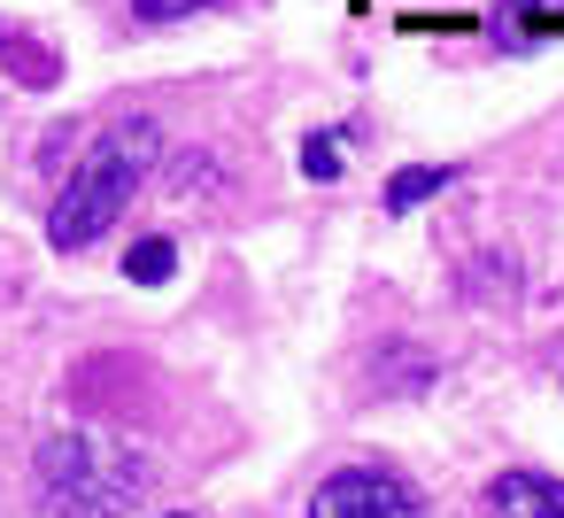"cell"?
<instances>
[{
    "label": "cell",
    "mask_w": 564,
    "mask_h": 518,
    "mask_svg": "<svg viewBox=\"0 0 564 518\" xmlns=\"http://www.w3.org/2000/svg\"><path fill=\"white\" fill-rule=\"evenodd\" d=\"M171 263H178V256H171V240H140V248L124 256V279H132V287H163V279H171Z\"/></svg>",
    "instance_id": "7"
},
{
    "label": "cell",
    "mask_w": 564,
    "mask_h": 518,
    "mask_svg": "<svg viewBox=\"0 0 564 518\" xmlns=\"http://www.w3.org/2000/svg\"><path fill=\"white\" fill-rule=\"evenodd\" d=\"M17 71H24V86H47V78H55V63H47L40 47H17Z\"/></svg>",
    "instance_id": "10"
},
{
    "label": "cell",
    "mask_w": 564,
    "mask_h": 518,
    "mask_svg": "<svg viewBox=\"0 0 564 518\" xmlns=\"http://www.w3.org/2000/svg\"><path fill=\"white\" fill-rule=\"evenodd\" d=\"M487 32H495V47H541V40H556L564 32V0H502V9L487 17Z\"/></svg>",
    "instance_id": "5"
},
{
    "label": "cell",
    "mask_w": 564,
    "mask_h": 518,
    "mask_svg": "<svg viewBox=\"0 0 564 518\" xmlns=\"http://www.w3.org/2000/svg\"><path fill=\"white\" fill-rule=\"evenodd\" d=\"M155 155H163V125H155V117L109 125V132L78 155V171L63 179V194H55V209H47V240H55V248H94V240L117 225V209L140 194V179L155 171Z\"/></svg>",
    "instance_id": "1"
},
{
    "label": "cell",
    "mask_w": 564,
    "mask_h": 518,
    "mask_svg": "<svg viewBox=\"0 0 564 518\" xmlns=\"http://www.w3.org/2000/svg\"><path fill=\"white\" fill-rule=\"evenodd\" d=\"M40 495L55 518H124L148 495V464L117 441L55 433V441H40Z\"/></svg>",
    "instance_id": "2"
},
{
    "label": "cell",
    "mask_w": 564,
    "mask_h": 518,
    "mask_svg": "<svg viewBox=\"0 0 564 518\" xmlns=\"http://www.w3.org/2000/svg\"><path fill=\"white\" fill-rule=\"evenodd\" d=\"M209 0H132V17H148V24H178V17H202Z\"/></svg>",
    "instance_id": "9"
},
{
    "label": "cell",
    "mask_w": 564,
    "mask_h": 518,
    "mask_svg": "<svg viewBox=\"0 0 564 518\" xmlns=\"http://www.w3.org/2000/svg\"><path fill=\"white\" fill-rule=\"evenodd\" d=\"M310 518H433L425 495L387 464H348L310 495Z\"/></svg>",
    "instance_id": "3"
},
{
    "label": "cell",
    "mask_w": 564,
    "mask_h": 518,
    "mask_svg": "<svg viewBox=\"0 0 564 518\" xmlns=\"http://www.w3.org/2000/svg\"><path fill=\"white\" fill-rule=\"evenodd\" d=\"M333 140H340V132H310V140H302V171H310V179H333V171H340V148H333Z\"/></svg>",
    "instance_id": "8"
},
{
    "label": "cell",
    "mask_w": 564,
    "mask_h": 518,
    "mask_svg": "<svg viewBox=\"0 0 564 518\" xmlns=\"http://www.w3.org/2000/svg\"><path fill=\"white\" fill-rule=\"evenodd\" d=\"M448 186H456L448 163H410V171L387 179V209H417V202H433V194H448Z\"/></svg>",
    "instance_id": "6"
},
{
    "label": "cell",
    "mask_w": 564,
    "mask_h": 518,
    "mask_svg": "<svg viewBox=\"0 0 564 518\" xmlns=\"http://www.w3.org/2000/svg\"><path fill=\"white\" fill-rule=\"evenodd\" d=\"M163 518H194V510H163Z\"/></svg>",
    "instance_id": "11"
},
{
    "label": "cell",
    "mask_w": 564,
    "mask_h": 518,
    "mask_svg": "<svg viewBox=\"0 0 564 518\" xmlns=\"http://www.w3.org/2000/svg\"><path fill=\"white\" fill-rule=\"evenodd\" d=\"M487 518H564V479H549V472H495L487 479Z\"/></svg>",
    "instance_id": "4"
}]
</instances>
